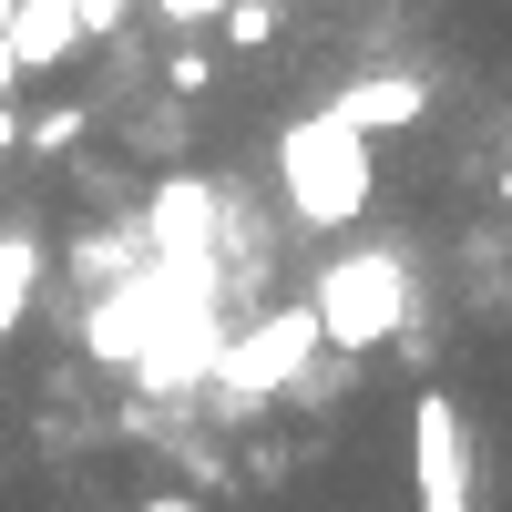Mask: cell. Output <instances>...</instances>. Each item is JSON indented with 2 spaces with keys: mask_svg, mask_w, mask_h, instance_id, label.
I'll list each match as a JSON object with an SVG mask.
<instances>
[{
  "mask_svg": "<svg viewBox=\"0 0 512 512\" xmlns=\"http://www.w3.org/2000/svg\"><path fill=\"white\" fill-rule=\"evenodd\" d=\"M31 277H41V246H31L21 226H0V297H11V308H31Z\"/></svg>",
  "mask_w": 512,
  "mask_h": 512,
  "instance_id": "obj_7",
  "label": "cell"
},
{
  "mask_svg": "<svg viewBox=\"0 0 512 512\" xmlns=\"http://www.w3.org/2000/svg\"><path fill=\"white\" fill-rule=\"evenodd\" d=\"M154 21H175V31H195V21H226V0H154Z\"/></svg>",
  "mask_w": 512,
  "mask_h": 512,
  "instance_id": "obj_11",
  "label": "cell"
},
{
  "mask_svg": "<svg viewBox=\"0 0 512 512\" xmlns=\"http://www.w3.org/2000/svg\"><path fill=\"white\" fill-rule=\"evenodd\" d=\"M492 205H502V216H512V164H492Z\"/></svg>",
  "mask_w": 512,
  "mask_h": 512,
  "instance_id": "obj_14",
  "label": "cell"
},
{
  "mask_svg": "<svg viewBox=\"0 0 512 512\" xmlns=\"http://www.w3.org/2000/svg\"><path fill=\"white\" fill-rule=\"evenodd\" d=\"M410 482H420V512H472V431L441 390L410 400Z\"/></svg>",
  "mask_w": 512,
  "mask_h": 512,
  "instance_id": "obj_3",
  "label": "cell"
},
{
  "mask_svg": "<svg viewBox=\"0 0 512 512\" xmlns=\"http://www.w3.org/2000/svg\"><path fill=\"white\" fill-rule=\"evenodd\" d=\"M11 328H21V308H11V297H0V349H11Z\"/></svg>",
  "mask_w": 512,
  "mask_h": 512,
  "instance_id": "obj_15",
  "label": "cell"
},
{
  "mask_svg": "<svg viewBox=\"0 0 512 512\" xmlns=\"http://www.w3.org/2000/svg\"><path fill=\"white\" fill-rule=\"evenodd\" d=\"M72 144H82V103H52L21 123V154H72Z\"/></svg>",
  "mask_w": 512,
  "mask_h": 512,
  "instance_id": "obj_8",
  "label": "cell"
},
{
  "mask_svg": "<svg viewBox=\"0 0 512 512\" xmlns=\"http://www.w3.org/2000/svg\"><path fill=\"white\" fill-rule=\"evenodd\" d=\"M164 93H216V62H205V52H175V62H164Z\"/></svg>",
  "mask_w": 512,
  "mask_h": 512,
  "instance_id": "obj_10",
  "label": "cell"
},
{
  "mask_svg": "<svg viewBox=\"0 0 512 512\" xmlns=\"http://www.w3.org/2000/svg\"><path fill=\"white\" fill-rule=\"evenodd\" d=\"M308 318H318V338H338V349H379L390 328H410V256L400 246H338L318 267Z\"/></svg>",
  "mask_w": 512,
  "mask_h": 512,
  "instance_id": "obj_2",
  "label": "cell"
},
{
  "mask_svg": "<svg viewBox=\"0 0 512 512\" xmlns=\"http://www.w3.org/2000/svg\"><path fill=\"white\" fill-rule=\"evenodd\" d=\"M226 41L236 52H267L277 41V0H226Z\"/></svg>",
  "mask_w": 512,
  "mask_h": 512,
  "instance_id": "obj_9",
  "label": "cell"
},
{
  "mask_svg": "<svg viewBox=\"0 0 512 512\" xmlns=\"http://www.w3.org/2000/svg\"><path fill=\"white\" fill-rule=\"evenodd\" d=\"M277 175H287V205H297L308 226H359V216H369V195H379L369 134H349L338 113H308V123H287V144H277Z\"/></svg>",
  "mask_w": 512,
  "mask_h": 512,
  "instance_id": "obj_1",
  "label": "cell"
},
{
  "mask_svg": "<svg viewBox=\"0 0 512 512\" xmlns=\"http://www.w3.org/2000/svg\"><path fill=\"white\" fill-rule=\"evenodd\" d=\"M308 349H318V318L287 308V318H267V328L236 349V379H246V390H287V379L308 369Z\"/></svg>",
  "mask_w": 512,
  "mask_h": 512,
  "instance_id": "obj_5",
  "label": "cell"
},
{
  "mask_svg": "<svg viewBox=\"0 0 512 512\" xmlns=\"http://www.w3.org/2000/svg\"><path fill=\"white\" fill-rule=\"evenodd\" d=\"M420 113H431V82H410V72H359L349 93H338V123H349V134H410Z\"/></svg>",
  "mask_w": 512,
  "mask_h": 512,
  "instance_id": "obj_4",
  "label": "cell"
},
{
  "mask_svg": "<svg viewBox=\"0 0 512 512\" xmlns=\"http://www.w3.org/2000/svg\"><path fill=\"white\" fill-rule=\"evenodd\" d=\"M11 154H21V113L0 103V164H11Z\"/></svg>",
  "mask_w": 512,
  "mask_h": 512,
  "instance_id": "obj_13",
  "label": "cell"
},
{
  "mask_svg": "<svg viewBox=\"0 0 512 512\" xmlns=\"http://www.w3.org/2000/svg\"><path fill=\"white\" fill-rule=\"evenodd\" d=\"M134 512H205V502H195V492H144Z\"/></svg>",
  "mask_w": 512,
  "mask_h": 512,
  "instance_id": "obj_12",
  "label": "cell"
},
{
  "mask_svg": "<svg viewBox=\"0 0 512 512\" xmlns=\"http://www.w3.org/2000/svg\"><path fill=\"white\" fill-rule=\"evenodd\" d=\"M0 31H11V0H0Z\"/></svg>",
  "mask_w": 512,
  "mask_h": 512,
  "instance_id": "obj_16",
  "label": "cell"
},
{
  "mask_svg": "<svg viewBox=\"0 0 512 512\" xmlns=\"http://www.w3.org/2000/svg\"><path fill=\"white\" fill-rule=\"evenodd\" d=\"M0 41H11L21 72H52L72 41H82V11H72V0H11V31H0Z\"/></svg>",
  "mask_w": 512,
  "mask_h": 512,
  "instance_id": "obj_6",
  "label": "cell"
}]
</instances>
